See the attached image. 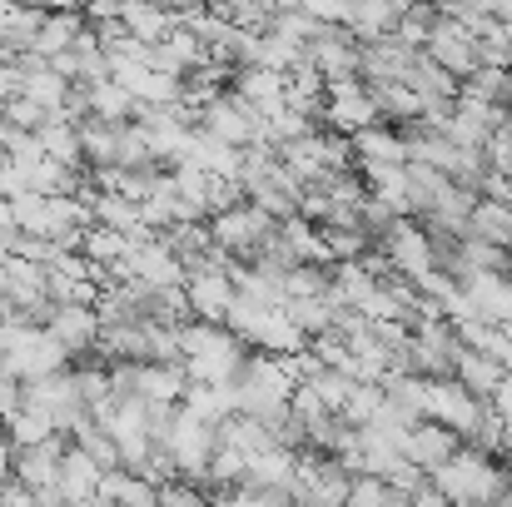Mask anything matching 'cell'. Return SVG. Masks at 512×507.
Returning a JSON list of instances; mask_svg holds the SVG:
<instances>
[{"label":"cell","mask_w":512,"mask_h":507,"mask_svg":"<svg viewBox=\"0 0 512 507\" xmlns=\"http://www.w3.org/2000/svg\"><path fill=\"white\" fill-rule=\"evenodd\" d=\"M249 348L224 324H179V368L189 383H234Z\"/></svg>","instance_id":"obj_1"},{"label":"cell","mask_w":512,"mask_h":507,"mask_svg":"<svg viewBox=\"0 0 512 507\" xmlns=\"http://www.w3.org/2000/svg\"><path fill=\"white\" fill-rule=\"evenodd\" d=\"M289 393H294L289 353H249L244 368L234 373V403H239L244 418L274 423L289 408Z\"/></svg>","instance_id":"obj_2"},{"label":"cell","mask_w":512,"mask_h":507,"mask_svg":"<svg viewBox=\"0 0 512 507\" xmlns=\"http://www.w3.org/2000/svg\"><path fill=\"white\" fill-rule=\"evenodd\" d=\"M428 483L453 507H493L503 498V488H512L508 473H503L488 453H478V448H468V443H463L443 468H433Z\"/></svg>","instance_id":"obj_3"},{"label":"cell","mask_w":512,"mask_h":507,"mask_svg":"<svg viewBox=\"0 0 512 507\" xmlns=\"http://www.w3.org/2000/svg\"><path fill=\"white\" fill-rule=\"evenodd\" d=\"M0 363L20 378V383H35V378H50L70 363V353L45 334V324H25L20 314H0Z\"/></svg>","instance_id":"obj_4"},{"label":"cell","mask_w":512,"mask_h":507,"mask_svg":"<svg viewBox=\"0 0 512 507\" xmlns=\"http://www.w3.org/2000/svg\"><path fill=\"white\" fill-rule=\"evenodd\" d=\"M224 329L239 338L244 348H254V353H299V348H309V338H304L299 329H294V324H289L284 304L234 299V309H229Z\"/></svg>","instance_id":"obj_5"},{"label":"cell","mask_w":512,"mask_h":507,"mask_svg":"<svg viewBox=\"0 0 512 507\" xmlns=\"http://www.w3.org/2000/svg\"><path fill=\"white\" fill-rule=\"evenodd\" d=\"M229 269H234V259H229L224 249H214L199 269H189V274H184L189 319H199V324H224V319H229V309H234V299H239V289H234Z\"/></svg>","instance_id":"obj_6"},{"label":"cell","mask_w":512,"mask_h":507,"mask_svg":"<svg viewBox=\"0 0 512 507\" xmlns=\"http://www.w3.org/2000/svg\"><path fill=\"white\" fill-rule=\"evenodd\" d=\"M274 214H264L259 204H249V199H234V204H224L219 214H209V239H214V249H224L229 259H254L259 254V244L274 234Z\"/></svg>","instance_id":"obj_7"},{"label":"cell","mask_w":512,"mask_h":507,"mask_svg":"<svg viewBox=\"0 0 512 507\" xmlns=\"http://www.w3.org/2000/svg\"><path fill=\"white\" fill-rule=\"evenodd\" d=\"M135 125H140L155 165H179L194 140V110H184V105H140Z\"/></svg>","instance_id":"obj_8"},{"label":"cell","mask_w":512,"mask_h":507,"mask_svg":"<svg viewBox=\"0 0 512 507\" xmlns=\"http://www.w3.org/2000/svg\"><path fill=\"white\" fill-rule=\"evenodd\" d=\"M165 453L174 458V473L189 478V483H204V468H209V453H214V428L204 418H194L184 403H174L170 428H165Z\"/></svg>","instance_id":"obj_9"},{"label":"cell","mask_w":512,"mask_h":507,"mask_svg":"<svg viewBox=\"0 0 512 507\" xmlns=\"http://www.w3.org/2000/svg\"><path fill=\"white\" fill-rule=\"evenodd\" d=\"M373 244H378L383 264H388L393 274H403V279H423V274L433 269V239H428V229H423L418 219H408V214H398Z\"/></svg>","instance_id":"obj_10"},{"label":"cell","mask_w":512,"mask_h":507,"mask_svg":"<svg viewBox=\"0 0 512 507\" xmlns=\"http://www.w3.org/2000/svg\"><path fill=\"white\" fill-rule=\"evenodd\" d=\"M488 403L473 398L458 378H428V398H423V418L428 423H443L448 433H458L463 443L473 438V428L483 423Z\"/></svg>","instance_id":"obj_11"},{"label":"cell","mask_w":512,"mask_h":507,"mask_svg":"<svg viewBox=\"0 0 512 507\" xmlns=\"http://www.w3.org/2000/svg\"><path fill=\"white\" fill-rule=\"evenodd\" d=\"M194 125H199L204 135H214V140L234 145V150L259 145V115H254L234 90H219L209 105H199V110H194Z\"/></svg>","instance_id":"obj_12"},{"label":"cell","mask_w":512,"mask_h":507,"mask_svg":"<svg viewBox=\"0 0 512 507\" xmlns=\"http://www.w3.org/2000/svg\"><path fill=\"white\" fill-rule=\"evenodd\" d=\"M60 458H65V433H55V438H45L35 448H15V483L25 493H35L40 507H60V493H55Z\"/></svg>","instance_id":"obj_13"},{"label":"cell","mask_w":512,"mask_h":507,"mask_svg":"<svg viewBox=\"0 0 512 507\" xmlns=\"http://www.w3.org/2000/svg\"><path fill=\"white\" fill-rule=\"evenodd\" d=\"M423 55L463 85V80L478 70V30H468V25H458L453 15L438 10V25H433V35L423 40Z\"/></svg>","instance_id":"obj_14"},{"label":"cell","mask_w":512,"mask_h":507,"mask_svg":"<svg viewBox=\"0 0 512 507\" xmlns=\"http://www.w3.org/2000/svg\"><path fill=\"white\" fill-rule=\"evenodd\" d=\"M25 403H35V408L55 423V433H65V438H70V428L85 418V398H80L75 368H60V373H50V378L25 383Z\"/></svg>","instance_id":"obj_15"},{"label":"cell","mask_w":512,"mask_h":507,"mask_svg":"<svg viewBox=\"0 0 512 507\" xmlns=\"http://www.w3.org/2000/svg\"><path fill=\"white\" fill-rule=\"evenodd\" d=\"M304 60L334 85V80H358V40L343 25H319L304 40Z\"/></svg>","instance_id":"obj_16"},{"label":"cell","mask_w":512,"mask_h":507,"mask_svg":"<svg viewBox=\"0 0 512 507\" xmlns=\"http://www.w3.org/2000/svg\"><path fill=\"white\" fill-rule=\"evenodd\" d=\"M319 115H324L329 130H343V135H358L363 125H378V105H373L363 80H334L324 90V110Z\"/></svg>","instance_id":"obj_17"},{"label":"cell","mask_w":512,"mask_h":507,"mask_svg":"<svg viewBox=\"0 0 512 507\" xmlns=\"http://www.w3.org/2000/svg\"><path fill=\"white\" fill-rule=\"evenodd\" d=\"M45 334L55 338L70 358H85L100 343V309L95 304H55L45 314Z\"/></svg>","instance_id":"obj_18"},{"label":"cell","mask_w":512,"mask_h":507,"mask_svg":"<svg viewBox=\"0 0 512 507\" xmlns=\"http://www.w3.org/2000/svg\"><path fill=\"white\" fill-rule=\"evenodd\" d=\"M100 478H105V468H100V463H95L85 448L65 443V458H60V483H55L60 507H85L90 498H100Z\"/></svg>","instance_id":"obj_19"},{"label":"cell","mask_w":512,"mask_h":507,"mask_svg":"<svg viewBox=\"0 0 512 507\" xmlns=\"http://www.w3.org/2000/svg\"><path fill=\"white\" fill-rule=\"evenodd\" d=\"M229 90L259 115V120H269L274 110H284V75L279 70H264V65H239L234 75H229Z\"/></svg>","instance_id":"obj_20"},{"label":"cell","mask_w":512,"mask_h":507,"mask_svg":"<svg viewBox=\"0 0 512 507\" xmlns=\"http://www.w3.org/2000/svg\"><path fill=\"white\" fill-rule=\"evenodd\" d=\"M348 150H353V169L368 165H408V145H403V130L398 125H363L358 135H348Z\"/></svg>","instance_id":"obj_21"},{"label":"cell","mask_w":512,"mask_h":507,"mask_svg":"<svg viewBox=\"0 0 512 507\" xmlns=\"http://www.w3.org/2000/svg\"><path fill=\"white\" fill-rule=\"evenodd\" d=\"M413 55H418V50H413V45H403L398 35L368 40V45H358V80H363V85L403 80V70H408V60H413Z\"/></svg>","instance_id":"obj_22"},{"label":"cell","mask_w":512,"mask_h":507,"mask_svg":"<svg viewBox=\"0 0 512 507\" xmlns=\"http://www.w3.org/2000/svg\"><path fill=\"white\" fill-rule=\"evenodd\" d=\"M458 448H463V438H458V433H448L443 423H428V418H423V423H413L403 458H408V463H418V468H423V478H428V473H433V468H443Z\"/></svg>","instance_id":"obj_23"},{"label":"cell","mask_w":512,"mask_h":507,"mask_svg":"<svg viewBox=\"0 0 512 507\" xmlns=\"http://www.w3.org/2000/svg\"><path fill=\"white\" fill-rule=\"evenodd\" d=\"M85 35V10H55V15H40V30H35V40H30V60H55V55H65L75 40Z\"/></svg>","instance_id":"obj_24"},{"label":"cell","mask_w":512,"mask_h":507,"mask_svg":"<svg viewBox=\"0 0 512 507\" xmlns=\"http://www.w3.org/2000/svg\"><path fill=\"white\" fill-rule=\"evenodd\" d=\"M453 378L473 393V398H493L503 383H508V368L498 363V358H488V353H478V348H463L458 343V358H453Z\"/></svg>","instance_id":"obj_25"},{"label":"cell","mask_w":512,"mask_h":507,"mask_svg":"<svg viewBox=\"0 0 512 507\" xmlns=\"http://www.w3.org/2000/svg\"><path fill=\"white\" fill-rule=\"evenodd\" d=\"M40 15H45V10H35V5H25V0H0V60L30 55V40H35V30H40Z\"/></svg>","instance_id":"obj_26"},{"label":"cell","mask_w":512,"mask_h":507,"mask_svg":"<svg viewBox=\"0 0 512 507\" xmlns=\"http://www.w3.org/2000/svg\"><path fill=\"white\" fill-rule=\"evenodd\" d=\"M343 30H348L358 45L383 40V35L398 30V5H393V0H353V5L343 10Z\"/></svg>","instance_id":"obj_27"},{"label":"cell","mask_w":512,"mask_h":507,"mask_svg":"<svg viewBox=\"0 0 512 507\" xmlns=\"http://www.w3.org/2000/svg\"><path fill=\"white\" fill-rule=\"evenodd\" d=\"M120 30H125L130 40H140V45L155 50V45L174 30V15L160 10L155 0H120Z\"/></svg>","instance_id":"obj_28"},{"label":"cell","mask_w":512,"mask_h":507,"mask_svg":"<svg viewBox=\"0 0 512 507\" xmlns=\"http://www.w3.org/2000/svg\"><path fill=\"white\" fill-rule=\"evenodd\" d=\"M75 90H80V100H85V115H95V120H110V125H125V120H135V110H140L120 80L75 85Z\"/></svg>","instance_id":"obj_29"},{"label":"cell","mask_w":512,"mask_h":507,"mask_svg":"<svg viewBox=\"0 0 512 507\" xmlns=\"http://www.w3.org/2000/svg\"><path fill=\"white\" fill-rule=\"evenodd\" d=\"M368 95H373V105H378V120L383 125H418L423 120V100L403 85V80H383V85H368Z\"/></svg>","instance_id":"obj_30"},{"label":"cell","mask_w":512,"mask_h":507,"mask_svg":"<svg viewBox=\"0 0 512 507\" xmlns=\"http://www.w3.org/2000/svg\"><path fill=\"white\" fill-rule=\"evenodd\" d=\"M179 403H184L194 418H204L209 428H219L224 418L239 413V403H234V383H189Z\"/></svg>","instance_id":"obj_31"},{"label":"cell","mask_w":512,"mask_h":507,"mask_svg":"<svg viewBox=\"0 0 512 507\" xmlns=\"http://www.w3.org/2000/svg\"><path fill=\"white\" fill-rule=\"evenodd\" d=\"M294 468H299V453L274 443V448H264V453L249 458L244 483H259V488H289V483H294Z\"/></svg>","instance_id":"obj_32"},{"label":"cell","mask_w":512,"mask_h":507,"mask_svg":"<svg viewBox=\"0 0 512 507\" xmlns=\"http://www.w3.org/2000/svg\"><path fill=\"white\" fill-rule=\"evenodd\" d=\"M40 150H45V160H55V165H70L80 169L85 160H80V130H75V120L70 115H50L40 130Z\"/></svg>","instance_id":"obj_33"},{"label":"cell","mask_w":512,"mask_h":507,"mask_svg":"<svg viewBox=\"0 0 512 507\" xmlns=\"http://www.w3.org/2000/svg\"><path fill=\"white\" fill-rule=\"evenodd\" d=\"M100 498H105V503H115V507H155L160 488H155L150 478H140V473L110 468V473L100 478Z\"/></svg>","instance_id":"obj_34"},{"label":"cell","mask_w":512,"mask_h":507,"mask_svg":"<svg viewBox=\"0 0 512 507\" xmlns=\"http://www.w3.org/2000/svg\"><path fill=\"white\" fill-rule=\"evenodd\" d=\"M319 244H324L329 264H353V259H363L373 249V239L358 224H319Z\"/></svg>","instance_id":"obj_35"},{"label":"cell","mask_w":512,"mask_h":507,"mask_svg":"<svg viewBox=\"0 0 512 507\" xmlns=\"http://www.w3.org/2000/svg\"><path fill=\"white\" fill-rule=\"evenodd\" d=\"M0 433H5L15 448H35V443L55 438V423H50V418H45L35 403H25V398H20V408H15V413L0 423Z\"/></svg>","instance_id":"obj_36"},{"label":"cell","mask_w":512,"mask_h":507,"mask_svg":"<svg viewBox=\"0 0 512 507\" xmlns=\"http://www.w3.org/2000/svg\"><path fill=\"white\" fill-rule=\"evenodd\" d=\"M219 20H229L234 30H269V20H274V0H214L209 5Z\"/></svg>","instance_id":"obj_37"},{"label":"cell","mask_w":512,"mask_h":507,"mask_svg":"<svg viewBox=\"0 0 512 507\" xmlns=\"http://www.w3.org/2000/svg\"><path fill=\"white\" fill-rule=\"evenodd\" d=\"M224 503H229V507H294V493H289V488H259V483H234Z\"/></svg>","instance_id":"obj_38"},{"label":"cell","mask_w":512,"mask_h":507,"mask_svg":"<svg viewBox=\"0 0 512 507\" xmlns=\"http://www.w3.org/2000/svg\"><path fill=\"white\" fill-rule=\"evenodd\" d=\"M0 120H5V125H20V130H40V125L50 120V110H40L35 100L15 95V100H5V105H0Z\"/></svg>","instance_id":"obj_39"},{"label":"cell","mask_w":512,"mask_h":507,"mask_svg":"<svg viewBox=\"0 0 512 507\" xmlns=\"http://www.w3.org/2000/svg\"><path fill=\"white\" fill-rule=\"evenodd\" d=\"M155 507H214V503L199 493V483H189V478H170V483L160 488Z\"/></svg>","instance_id":"obj_40"},{"label":"cell","mask_w":512,"mask_h":507,"mask_svg":"<svg viewBox=\"0 0 512 507\" xmlns=\"http://www.w3.org/2000/svg\"><path fill=\"white\" fill-rule=\"evenodd\" d=\"M20 398H25V383H20V378H15V373L0 363V423H5L15 408H20Z\"/></svg>","instance_id":"obj_41"},{"label":"cell","mask_w":512,"mask_h":507,"mask_svg":"<svg viewBox=\"0 0 512 507\" xmlns=\"http://www.w3.org/2000/svg\"><path fill=\"white\" fill-rule=\"evenodd\" d=\"M408 507H453V503H448V498H443V493H438L428 478H423V483L408 493Z\"/></svg>","instance_id":"obj_42"},{"label":"cell","mask_w":512,"mask_h":507,"mask_svg":"<svg viewBox=\"0 0 512 507\" xmlns=\"http://www.w3.org/2000/svg\"><path fill=\"white\" fill-rule=\"evenodd\" d=\"M10 483H15V443L0 433V493H5Z\"/></svg>","instance_id":"obj_43"},{"label":"cell","mask_w":512,"mask_h":507,"mask_svg":"<svg viewBox=\"0 0 512 507\" xmlns=\"http://www.w3.org/2000/svg\"><path fill=\"white\" fill-rule=\"evenodd\" d=\"M15 214H10V199H0V254H10V244H15Z\"/></svg>","instance_id":"obj_44"},{"label":"cell","mask_w":512,"mask_h":507,"mask_svg":"<svg viewBox=\"0 0 512 507\" xmlns=\"http://www.w3.org/2000/svg\"><path fill=\"white\" fill-rule=\"evenodd\" d=\"M25 5H35V10H45V15H55V10H80V0H25Z\"/></svg>","instance_id":"obj_45"},{"label":"cell","mask_w":512,"mask_h":507,"mask_svg":"<svg viewBox=\"0 0 512 507\" xmlns=\"http://www.w3.org/2000/svg\"><path fill=\"white\" fill-rule=\"evenodd\" d=\"M0 309H5V254H0Z\"/></svg>","instance_id":"obj_46"},{"label":"cell","mask_w":512,"mask_h":507,"mask_svg":"<svg viewBox=\"0 0 512 507\" xmlns=\"http://www.w3.org/2000/svg\"><path fill=\"white\" fill-rule=\"evenodd\" d=\"M428 5H453V0H428Z\"/></svg>","instance_id":"obj_47"},{"label":"cell","mask_w":512,"mask_h":507,"mask_svg":"<svg viewBox=\"0 0 512 507\" xmlns=\"http://www.w3.org/2000/svg\"><path fill=\"white\" fill-rule=\"evenodd\" d=\"M503 30H508V40H512V20H508V25H503Z\"/></svg>","instance_id":"obj_48"},{"label":"cell","mask_w":512,"mask_h":507,"mask_svg":"<svg viewBox=\"0 0 512 507\" xmlns=\"http://www.w3.org/2000/svg\"><path fill=\"white\" fill-rule=\"evenodd\" d=\"M343 5H353V0H343Z\"/></svg>","instance_id":"obj_49"}]
</instances>
